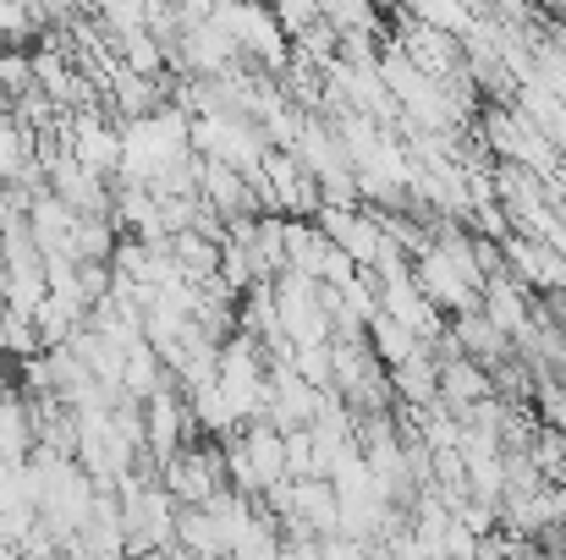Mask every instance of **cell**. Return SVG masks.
<instances>
[{"label": "cell", "instance_id": "cell-8", "mask_svg": "<svg viewBox=\"0 0 566 560\" xmlns=\"http://www.w3.org/2000/svg\"><path fill=\"white\" fill-rule=\"evenodd\" d=\"M242 451H248V462H253V473H259V495L286 478V434H281L275 423L253 418V423L242 429Z\"/></svg>", "mask_w": 566, "mask_h": 560}, {"label": "cell", "instance_id": "cell-6", "mask_svg": "<svg viewBox=\"0 0 566 560\" xmlns=\"http://www.w3.org/2000/svg\"><path fill=\"white\" fill-rule=\"evenodd\" d=\"M495 390H490V369L484 363H473V358H446L440 363V406L451 412V418H462L473 401H490Z\"/></svg>", "mask_w": 566, "mask_h": 560}, {"label": "cell", "instance_id": "cell-18", "mask_svg": "<svg viewBox=\"0 0 566 560\" xmlns=\"http://www.w3.org/2000/svg\"><path fill=\"white\" fill-rule=\"evenodd\" d=\"M61 560H88V556H83V550H77V545H72V550H61Z\"/></svg>", "mask_w": 566, "mask_h": 560}, {"label": "cell", "instance_id": "cell-14", "mask_svg": "<svg viewBox=\"0 0 566 560\" xmlns=\"http://www.w3.org/2000/svg\"><path fill=\"white\" fill-rule=\"evenodd\" d=\"M292 369L303 373L314 390H331V373H336V352H331V341H319V347H297V352H292Z\"/></svg>", "mask_w": 566, "mask_h": 560}, {"label": "cell", "instance_id": "cell-3", "mask_svg": "<svg viewBox=\"0 0 566 560\" xmlns=\"http://www.w3.org/2000/svg\"><path fill=\"white\" fill-rule=\"evenodd\" d=\"M479 314L501 330V336H517L523 325H528V292H523V281H512L506 270L501 275H484V286H479Z\"/></svg>", "mask_w": 566, "mask_h": 560}, {"label": "cell", "instance_id": "cell-2", "mask_svg": "<svg viewBox=\"0 0 566 560\" xmlns=\"http://www.w3.org/2000/svg\"><path fill=\"white\" fill-rule=\"evenodd\" d=\"M412 286H418L440 314H473V308H479V286H468V281L446 264L440 247H429V253L412 258Z\"/></svg>", "mask_w": 566, "mask_h": 560}, {"label": "cell", "instance_id": "cell-9", "mask_svg": "<svg viewBox=\"0 0 566 560\" xmlns=\"http://www.w3.org/2000/svg\"><path fill=\"white\" fill-rule=\"evenodd\" d=\"M446 330L457 336V347H462L473 363H506V358H512V336H501L479 308H473V314H451Z\"/></svg>", "mask_w": 566, "mask_h": 560}, {"label": "cell", "instance_id": "cell-17", "mask_svg": "<svg viewBox=\"0 0 566 560\" xmlns=\"http://www.w3.org/2000/svg\"><path fill=\"white\" fill-rule=\"evenodd\" d=\"M0 560H22V550H17V545H6V539H0Z\"/></svg>", "mask_w": 566, "mask_h": 560}, {"label": "cell", "instance_id": "cell-16", "mask_svg": "<svg viewBox=\"0 0 566 560\" xmlns=\"http://www.w3.org/2000/svg\"><path fill=\"white\" fill-rule=\"evenodd\" d=\"M77 6H83V0H33V11H39V17H50V22H61V28L77 17Z\"/></svg>", "mask_w": 566, "mask_h": 560}, {"label": "cell", "instance_id": "cell-1", "mask_svg": "<svg viewBox=\"0 0 566 560\" xmlns=\"http://www.w3.org/2000/svg\"><path fill=\"white\" fill-rule=\"evenodd\" d=\"M198 440V429H192L188 418V395L177 390V384H160L149 401H144V451L155 456V462H166V456H177V445H188Z\"/></svg>", "mask_w": 566, "mask_h": 560}, {"label": "cell", "instance_id": "cell-7", "mask_svg": "<svg viewBox=\"0 0 566 560\" xmlns=\"http://www.w3.org/2000/svg\"><path fill=\"white\" fill-rule=\"evenodd\" d=\"M171 545L177 550H188L192 560H226V528H220V517L214 511H203V506H177V528H171Z\"/></svg>", "mask_w": 566, "mask_h": 560}, {"label": "cell", "instance_id": "cell-4", "mask_svg": "<svg viewBox=\"0 0 566 560\" xmlns=\"http://www.w3.org/2000/svg\"><path fill=\"white\" fill-rule=\"evenodd\" d=\"M286 522H303L308 533H336L342 522V500H336V484L331 478H292V517Z\"/></svg>", "mask_w": 566, "mask_h": 560}, {"label": "cell", "instance_id": "cell-12", "mask_svg": "<svg viewBox=\"0 0 566 560\" xmlns=\"http://www.w3.org/2000/svg\"><path fill=\"white\" fill-rule=\"evenodd\" d=\"M166 253L177 258V270H182L188 281H203V275L220 270V242L203 236V231H177V236L166 242Z\"/></svg>", "mask_w": 566, "mask_h": 560}, {"label": "cell", "instance_id": "cell-10", "mask_svg": "<svg viewBox=\"0 0 566 560\" xmlns=\"http://www.w3.org/2000/svg\"><path fill=\"white\" fill-rule=\"evenodd\" d=\"M160 384H171V373L155 358V347L138 336V341L122 352V395H127V401H149Z\"/></svg>", "mask_w": 566, "mask_h": 560}, {"label": "cell", "instance_id": "cell-15", "mask_svg": "<svg viewBox=\"0 0 566 560\" xmlns=\"http://www.w3.org/2000/svg\"><path fill=\"white\" fill-rule=\"evenodd\" d=\"M286 478H314V434L286 429Z\"/></svg>", "mask_w": 566, "mask_h": 560}, {"label": "cell", "instance_id": "cell-5", "mask_svg": "<svg viewBox=\"0 0 566 560\" xmlns=\"http://www.w3.org/2000/svg\"><path fill=\"white\" fill-rule=\"evenodd\" d=\"M390 395L401 401V406H429L434 395H440V363H434V352L418 341L401 363H390Z\"/></svg>", "mask_w": 566, "mask_h": 560}, {"label": "cell", "instance_id": "cell-11", "mask_svg": "<svg viewBox=\"0 0 566 560\" xmlns=\"http://www.w3.org/2000/svg\"><path fill=\"white\" fill-rule=\"evenodd\" d=\"M33 445H39V434H33L28 401L22 395H0V462L6 467H22Z\"/></svg>", "mask_w": 566, "mask_h": 560}, {"label": "cell", "instance_id": "cell-13", "mask_svg": "<svg viewBox=\"0 0 566 560\" xmlns=\"http://www.w3.org/2000/svg\"><path fill=\"white\" fill-rule=\"evenodd\" d=\"M364 341H369V352H375L385 369H390V363H401V358H407V352L418 347V336H412L407 325H396V319H390L385 308H379L375 319L364 325Z\"/></svg>", "mask_w": 566, "mask_h": 560}]
</instances>
